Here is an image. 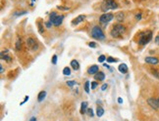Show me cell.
<instances>
[{
	"label": "cell",
	"mask_w": 159,
	"mask_h": 121,
	"mask_svg": "<svg viewBox=\"0 0 159 121\" xmlns=\"http://www.w3.org/2000/svg\"><path fill=\"white\" fill-rule=\"evenodd\" d=\"M126 30H127L126 26L117 22V24L113 25L111 30H110V34H111V36L114 37V38H120V37H122V35L125 34Z\"/></svg>",
	"instance_id": "1"
},
{
	"label": "cell",
	"mask_w": 159,
	"mask_h": 121,
	"mask_svg": "<svg viewBox=\"0 0 159 121\" xmlns=\"http://www.w3.org/2000/svg\"><path fill=\"white\" fill-rule=\"evenodd\" d=\"M152 38V31L151 30H143L137 33V43L140 45L147 44Z\"/></svg>",
	"instance_id": "2"
},
{
	"label": "cell",
	"mask_w": 159,
	"mask_h": 121,
	"mask_svg": "<svg viewBox=\"0 0 159 121\" xmlns=\"http://www.w3.org/2000/svg\"><path fill=\"white\" fill-rule=\"evenodd\" d=\"M119 7V4L116 0H104L101 4V10L107 12L109 10H115Z\"/></svg>",
	"instance_id": "3"
},
{
	"label": "cell",
	"mask_w": 159,
	"mask_h": 121,
	"mask_svg": "<svg viewBox=\"0 0 159 121\" xmlns=\"http://www.w3.org/2000/svg\"><path fill=\"white\" fill-rule=\"evenodd\" d=\"M90 34H91V36H93V38H95L97 40H103L104 38H105L103 30H102V28H101L99 26H93Z\"/></svg>",
	"instance_id": "4"
},
{
	"label": "cell",
	"mask_w": 159,
	"mask_h": 121,
	"mask_svg": "<svg viewBox=\"0 0 159 121\" xmlns=\"http://www.w3.org/2000/svg\"><path fill=\"white\" fill-rule=\"evenodd\" d=\"M27 46L29 48V50H30L32 52H35L38 50V42L37 40L33 36H30L28 37V39H27Z\"/></svg>",
	"instance_id": "5"
},
{
	"label": "cell",
	"mask_w": 159,
	"mask_h": 121,
	"mask_svg": "<svg viewBox=\"0 0 159 121\" xmlns=\"http://www.w3.org/2000/svg\"><path fill=\"white\" fill-rule=\"evenodd\" d=\"M114 18V15L112 13H104L99 17V22L103 25H106L109 22H111Z\"/></svg>",
	"instance_id": "6"
},
{
	"label": "cell",
	"mask_w": 159,
	"mask_h": 121,
	"mask_svg": "<svg viewBox=\"0 0 159 121\" xmlns=\"http://www.w3.org/2000/svg\"><path fill=\"white\" fill-rule=\"evenodd\" d=\"M147 103L152 108H154V110L159 108V98H149L147 100Z\"/></svg>",
	"instance_id": "7"
},
{
	"label": "cell",
	"mask_w": 159,
	"mask_h": 121,
	"mask_svg": "<svg viewBox=\"0 0 159 121\" xmlns=\"http://www.w3.org/2000/svg\"><path fill=\"white\" fill-rule=\"evenodd\" d=\"M85 19V15H80L78 16L76 19H74L73 21H72V26H78L80 22H84Z\"/></svg>",
	"instance_id": "8"
},
{
	"label": "cell",
	"mask_w": 159,
	"mask_h": 121,
	"mask_svg": "<svg viewBox=\"0 0 159 121\" xmlns=\"http://www.w3.org/2000/svg\"><path fill=\"white\" fill-rule=\"evenodd\" d=\"M144 61H145V62L150 64V65H157L159 62L158 58H156V57H146Z\"/></svg>",
	"instance_id": "9"
},
{
	"label": "cell",
	"mask_w": 159,
	"mask_h": 121,
	"mask_svg": "<svg viewBox=\"0 0 159 121\" xmlns=\"http://www.w3.org/2000/svg\"><path fill=\"white\" fill-rule=\"evenodd\" d=\"M99 71V67L96 66V65H93V66H89V70H88V73L89 74H96Z\"/></svg>",
	"instance_id": "10"
},
{
	"label": "cell",
	"mask_w": 159,
	"mask_h": 121,
	"mask_svg": "<svg viewBox=\"0 0 159 121\" xmlns=\"http://www.w3.org/2000/svg\"><path fill=\"white\" fill-rule=\"evenodd\" d=\"M63 19H64V15L58 16V17L55 19V21H54V22H53L52 25H53V26H59L60 25L62 24V22H63Z\"/></svg>",
	"instance_id": "11"
},
{
	"label": "cell",
	"mask_w": 159,
	"mask_h": 121,
	"mask_svg": "<svg viewBox=\"0 0 159 121\" xmlns=\"http://www.w3.org/2000/svg\"><path fill=\"white\" fill-rule=\"evenodd\" d=\"M94 78H95V80L103 81L104 78H105V74H104V72H102V71H98L96 74H94Z\"/></svg>",
	"instance_id": "12"
},
{
	"label": "cell",
	"mask_w": 159,
	"mask_h": 121,
	"mask_svg": "<svg viewBox=\"0 0 159 121\" xmlns=\"http://www.w3.org/2000/svg\"><path fill=\"white\" fill-rule=\"evenodd\" d=\"M118 70L121 73H127V72H128V66H127L125 64H121V65L119 66Z\"/></svg>",
	"instance_id": "13"
},
{
	"label": "cell",
	"mask_w": 159,
	"mask_h": 121,
	"mask_svg": "<svg viewBox=\"0 0 159 121\" xmlns=\"http://www.w3.org/2000/svg\"><path fill=\"white\" fill-rule=\"evenodd\" d=\"M71 66L73 67V70H79V68H80V64L78 62V61H76V60H73V61L71 62Z\"/></svg>",
	"instance_id": "14"
},
{
	"label": "cell",
	"mask_w": 159,
	"mask_h": 121,
	"mask_svg": "<svg viewBox=\"0 0 159 121\" xmlns=\"http://www.w3.org/2000/svg\"><path fill=\"white\" fill-rule=\"evenodd\" d=\"M86 110H88V103H86V102H83L81 106V114L85 113Z\"/></svg>",
	"instance_id": "15"
},
{
	"label": "cell",
	"mask_w": 159,
	"mask_h": 121,
	"mask_svg": "<svg viewBox=\"0 0 159 121\" xmlns=\"http://www.w3.org/2000/svg\"><path fill=\"white\" fill-rule=\"evenodd\" d=\"M45 96H46V92L45 91L39 92V94H38V96H37V100H38V102H42V101L44 100Z\"/></svg>",
	"instance_id": "16"
},
{
	"label": "cell",
	"mask_w": 159,
	"mask_h": 121,
	"mask_svg": "<svg viewBox=\"0 0 159 121\" xmlns=\"http://www.w3.org/2000/svg\"><path fill=\"white\" fill-rule=\"evenodd\" d=\"M57 17H58L57 13H56V12H52L51 14H50V16H49V22H51V24H53Z\"/></svg>",
	"instance_id": "17"
},
{
	"label": "cell",
	"mask_w": 159,
	"mask_h": 121,
	"mask_svg": "<svg viewBox=\"0 0 159 121\" xmlns=\"http://www.w3.org/2000/svg\"><path fill=\"white\" fill-rule=\"evenodd\" d=\"M104 113V110L101 107V106H97V108H96V114H97V116L98 117H101Z\"/></svg>",
	"instance_id": "18"
},
{
	"label": "cell",
	"mask_w": 159,
	"mask_h": 121,
	"mask_svg": "<svg viewBox=\"0 0 159 121\" xmlns=\"http://www.w3.org/2000/svg\"><path fill=\"white\" fill-rule=\"evenodd\" d=\"M21 49H22V39L18 38V40L16 42V50L17 51H21Z\"/></svg>",
	"instance_id": "19"
},
{
	"label": "cell",
	"mask_w": 159,
	"mask_h": 121,
	"mask_svg": "<svg viewBox=\"0 0 159 121\" xmlns=\"http://www.w3.org/2000/svg\"><path fill=\"white\" fill-rule=\"evenodd\" d=\"M37 26H38V30H39V32L40 33H43V25H42V22H37Z\"/></svg>",
	"instance_id": "20"
},
{
	"label": "cell",
	"mask_w": 159,
	"mask_h": 121,
	"mask_svg": "<svg viewBox=\"0 0 159 121\" xmlns=\"http://www.w3.org/2000/svg\"><path fill=\"white\" fill-rule=\"evenodd\" d=\"M1 59L4 60V61H7V62H11L12 61V58L10 56H4V55H1Z\"/></svg>",
	"instance_id": "21"
},
{
	"label": "cell",
	"mask_w": 159,
	"mask_h": 121,
	"mask_svg": "<svg viewBox=\"0 0 159 121\" xmlns=\"http://www.w3.org/2000/svg\"><path fill=\"white\" fill-rule=\"evenodd\" d=\"M63 74L64 75H70L71 74V70L67 66V67H65L63 70Z\"/></svg>",
	"instance_id": "22"
},
{
	"label": "cell",
	"mask_w": 159,
	"mask_h": 121,
	"mask_svg": "<svg viewBox=\"0 0 159 121\" xmlns=\"http://www.w3.org/2000/svg\"><path fill=\"white\" fill-rule=\"evenodd\" d=\"M108 62H118V59H115V58H112V57H108L106 59Z\"/></svg>",
	"instance_id": "23"
},
{
	"label": "cell",
	"mask_w": 159,
	"mask_h": 121,
	"mask_svg": "<svg viewBox=\"0 0 159 121\" xmlns=\"http://www.w3.org/2000/svg\"><path fill=\"white\" fill-rule=\"evenodd\" d=\"M85 91L86 93H89V81H86L85 83Z\"/></svg>",
	"instance_id": "24"
},
{
	"label": "cell",
	"mask_w": 159,
	"mask_h": 121,
	"mask_svg": "<svg viewBox=\"0 0 159 121\" xmlns=\"http://www.w3.org/2000/svg\"><path fill=\"white\" fill-rule=\"evenodd\" d=\"M97 85H98V83H97L96 81H93V82H91V90H94V89L97 87Z\"/></svg>",
	"instance_id": "25"
},
{
	"label": "cell",
	"mask_w": 159,
	"mask_h": 121,
	"mask_svg": "<svg viewBox=\"0 0 159 121\" xmlns=\"http://www.w3.org/2000/svg\"><path fill=\"white\" fill-rule=\"evenodd\" d=\"M104 60H106V57H105V56H104V55L99 56V58H98V62H104Z\"/></svg>",
	"instance_id": "26"
},
{
	"label": "cell",
	"mask_w": 159,
	"mask_h": 121,
	"mask_svg": "<svg viewBox=\"0 0 159 121\" xmlns=\"http://www.w3.org/2000/svg\"><path fill=\"white\" fill-rule=\"evenodd\" d=\"M75 84H76V81H73V80H71V81H67V85H68V86H70V87H72V86H74Z\"/></svg>",
	"instance_id": "27"
},
{
	"label": "cell",
	"mask_w": 159,
	"mask_h": 121,
	"mask_svg": "<svg viewBox=\"0 0 159 121\" xmlns=\"http://www.w3.org/2000/svg\"><path fill=\"white\" fill-rule=\"evenodd\" d=\"M51 62L53 65H56V62H57V56L56 55H53V57H52V60Z\"/></svg>",
	"instance_id": "28"
},
{
	"label": "cell",
	"mask_w": 159,
	"mask_h": 121,
	"mask_svg": "<svg viewBox=\"0 0 159 121\" xmlns=\"http://www.w3.org/2000/svg\"><path fill=\"white\" fill-rule=\"evenodd\" d=\"M86 112H88V114H89V116H93V108H88Z\"/></svg>",
	"instance_id": "29"
},
{
	"label": "cell",
	"mask_w": 159,
	"mask_h": 121,
	"mask_svg": "<svg viewBox=\"0 0 159 121\" xmlns=\"http://www.w3.org/2000/svg\"><path fill=\"white\" fill-rule=\"evenodd\" d=\"M89 47H91V48H95V47H96L95 42H89Z\"/></svg>",
	"instance_id": "30"
},
{
	"label": "cell",
	"mask_w": 159,
	"mask_h": 121,
	"mask_svg": "<svg viewBox=\"0 0 159 121\" xmlns=\"http://www.w3.org/2000/svg\"><path fill=\"white\" fill-rule=\"evenodd\" d=\"M106 88H107V84H103L102 85V87H101V90L104 91V90H106Z\"/></svg>",
	"instance_id": "31"
},
{
	"label": "cell",
	"mask_w": 159,
	"mask_h": 121,
	"mask_svg": "<svg viewBox=\"0 0 159 121\" xmlns=\"http://www.w3.org/2000/svg\"><path fill=\"white\" fill-rule=\"evenodd\" d=\"M155 43L157 45H159V34L157 35V36H156V38H155Z\"/></svg>",
	"instance_id": "32"
},
{
	"label": "cell",
	"mask_w": 159,
	"mask_h": 121,
	"mask_svg": "<svg viewBox=\"0 0 159 121\" xmlns=\"http://www.w3.org/2000/svg\"><path fill=\"white\" fill-rule=\"evenodd\" d=\"M118 103H123V101H122V99H121V98H119V99H118Z\"/></svg>",
	"instance_id": "33"
},
{
	"label": "cell",
	"mask_w": 159,
	"mask_h": 121,
	"mask_svg": "<svg viewBox=\"0 0 159 121\" xmlns=\"http://www.w3.org/2000/svg\"><path fill=\"white\" fill-rule=\"evenodd\" d=\"M30 121H37V118H35V117H32V118H30Z\"/></svg>",
	"instance_id": "34"
},
{
	"label": "cell",
	"mask_w": 159,
	"mask_h": 121,
	"mask_svg": "<svg viewBox=\"0 0 159 121\" xmlns=\"http://www.w3.org/2000/svg\"><path fill=\"white\" fill-rule=\"evenodd\" d=\"M4 72V68H3V66H1V73Z\"/></svg>",
	"instance_id": "35"
},
{
	"label": "cell",
	"mask_w": 159,
	"mask_h": 121,
	"mask_svg": "<svg viewBox=\"0 0 159 121\" xmlns=\"http://www.w3.org/2000/svg\"><path fill=\"white\" fill-rule=\"evenodd\" d=\"M104 66H105V67H107V68H109V66L106 65V64H104Z\"/></svg>",
	"instance_id": "36"
}]
</instances>
